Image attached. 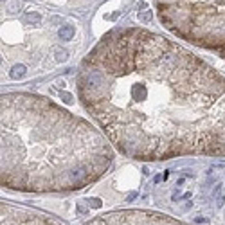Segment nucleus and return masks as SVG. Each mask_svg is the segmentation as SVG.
I'll list each match as a JSON object with an SVG mask.
<instances>
[{"label":"nucleus","mask_w":225,"mask_h":225,"mask_svg":"<svg viewBox=\"0 0 225 225\" xmlns=\"http://www.w3.org/2000/svg\"><path fill=\"white\" fill-rule=\"evenodd\" d=\"M214 196H216V205L218 207H222V205H223V200H225V195H223V191H222V186H216Z\"/></svg>","instance_id":"obj_6"},{"label":"nucleus","mask_w":225,"mask_h":225,"mask_svg":"<svg viewBox=\"0 0 225 225\" xmlns=\"http://www.w3.org/2000/svg\"><path fill=\"white\" fill-rule=\"evenodd\" d=\"M72 36H74L72 27H63V29H59V38H61V40H70Z\"/></svg>","instance_id":"obj_5"},{"label":"nucleus","mask_w":225,"mask_h":225,"mask_svg":"<svg viewBox=\"0 0 225 225\" xmlns=\"http://www.w3.org/2000/svg\"><path fill=\"white\" fill-rule=\"evenodd\" d=\"M56 59H58V61H65L67 59V52L65 51H58L56 52Z\"/></svg>","instance_id":"obj_9"},{"label":"nucleus","mask_w":225,"mask_h":225,"mask_svg":"<svg viewBox=\"0 0 225 225\" xmlns=\"http://www.w3.org/2000/svg\"><path fill=\"white\" fill-rule=\"evenodd\" d=\"M61 99H63L65 103H72V95L67 94V92H61Z\"/></svg>","instance_id":"obj_10"},{"label":"nucleus","mask_w":225,"mask_h":225,"mask_svg":"<svg viewBox=\"0 0 225 225\" xmlns=\"http://www.w3.org/2000/svg\"><path fill=\"white\" fill-rule=\"evenodd\" d=\"M195 222H196V223H205V222H207V218H196Z\"/></svg>","instance_id":"obj_11"},{"label":"nucleus","mask_w":225,"mask_h":225,"mask_svg":"<svg viewBox=\"0 0 225 225\" xmlns=\"http://www.w3.org/2000/svg\"><path fill=\"white\" fill-rule=\"evenodd\" d=\"M78 95L130 159L225 157V76L166 36L106 33L81 63Z\"/></svg>","instance_id":"obj_1"},{"label":"nucleus","mask_w":225,"mask_h":225,"mask_svg":"<svg viewBox=\"0 0 225 225\" xmlns=\"http://www.w3.org/2000/svg\"><path fill=\"white\" fill-rule=\"evenodd\" d=\"M87 202H88L90 207H95V209H97V207H101V200H97V198H92V200H87Z\"/></svg>","instance_id":"obj_8"},{"label":"nucleus","mask_w":225,"mask_h":225,"mask_svg":"<svg viewBox=\"0 0 225 225\" xmlns=\"http://www.w3.org/2000/svg\"><path fill=\"white\" fill-rule=\"evenodd\" d=\"M23 74H25V67L18 65L11 70V78H13V79H20V78H23Z\"/></svg>","instance_id":"obj_4"},{"label":"nucleus","mask_w":225,"mask_h":225,"mask_svg":"<svg viewBox=\"0 0 225 225\" xmlns=\"http://www.w3.org/2000/svg\"><path fill=\"white\" fill-rule=\"evenodd\" d=\"M40 18H42V16L38 15V13H27V16H25V20H27V22H40Z\"/></svg>","instance_id":"obj_7"},{"label":"nucleus","mask_w":225,"mask_h":225,"mask_svg":"<svg viewBox=\"0 0 225 225\" xmlns=\"http://www.w3.org/2000/svg\"><path fill=\"white\" fill-rule=\"evenodd\" d=\"M160 23L178 38L225 49V0H153Z\"/></svg>","instance_id":"obj_3"},{"label":"nucleus","mask_w":225,"mask_h":225,"mask_svg":"<svg viewBox=\"0 0 225 225\" xmlns=\"http://www.w3.org/2000/svg\"><path fill=\"white\" fill-rule=\"evenodd\" d=\"M2 187L78 191L101 178L112 148L85 119L47 97L2 94Z\"/></svg>","instance_id":"obj_2"}]
</instances>
